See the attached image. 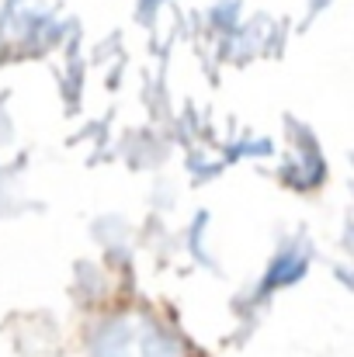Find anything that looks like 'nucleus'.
<instances>
[{"label":"nucleus","instance_id":"f257e3e1","mask_svg":"<svg viewBox=\"0 0 354 357\" xmlns=\"http://www.w3.org/2000/svg\"><path fill=\"white\" fill-rule=\"evenodd\" d=\"M101 357H177V347L146 323H121L108 333Z\"/></svg>","mask_w":354,"mask_h":357}]
</instances>
